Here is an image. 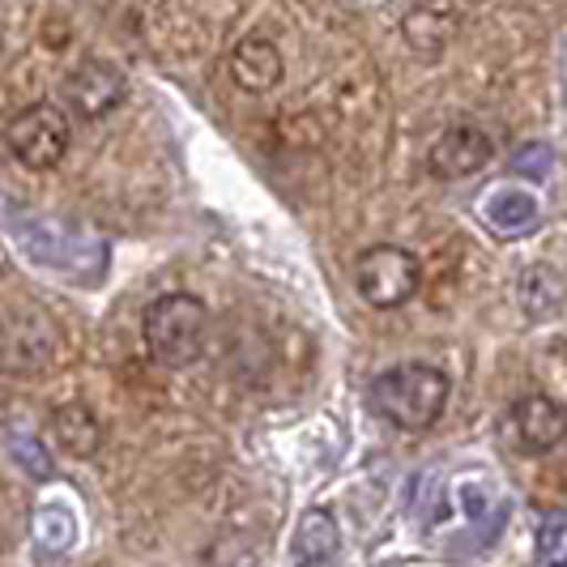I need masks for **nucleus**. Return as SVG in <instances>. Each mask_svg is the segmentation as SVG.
<instances>
[{"label":"nucleus","instance_id":"1a4fd4ad","mask_svg":"<svg viewBox=\"0 0 567 567\" xmlns=\"http://www.w3.org/2000/svg\"><path fill=\"white\" fill-rule=\"evenodd\" d=\"M48 431H52V444H56L60 453L78 456V461H90V456L103 449V423H99V414L90 405H78V401L56 405L52 419H48Z\"/></svg>","mask_w":567,"mask_h":567},{"label":"nucleus","instance_id":"6e6552de","mask_svg":"<svg viewBox=\"0 0 567 567\" xmlns=\"http://www.w3.org/2000/svg\"><path fill=\"white\" fill-rule=\"evenodd\" d=\"M227 73L244 94H269L274 85L282 82L286 64H282V52L274 48V39H265V34H244V39L230 48Z\"/></svg>","mask_w":567,"mask_h":567},{"label":"nucleus","instance_id":"9d476101","mask_svg":"<svg viewBox=\"0 0 567 567\" xmlns=\"http://www.w3.org/2000/svg\"><path fill=\"white\" fill-rule=\"evenodd\" d=\"M338 542L341 534L333 512L324 508L303 512V520L295 529V567H329L333 555H338Z\"/></svg>","mask_w":567,"mask_h":567},{"label":"nucleus","instance_id":"7ed1b4c3","mask_svg":"<svg viewBox=\"0 0 567 567\" xmlns=\"http://www.w3.org/2000/svg\"><path fill=\"white\" fill-rule=\"evenodd\" d=\"M354 286L368 308H405L423 286V260L401 244H375L354 260Z\"/></svg>","mask_w":567,"mask_h":567},{"label":"nucleus","instance_id":"9b49d317","mask_svg":"<svg viewBox=\"0 0 567 567\" xmlns=\"http://www.w3.org/2000/svg\"><path fill=\"white\" fill-rule=\"evenodd\" d=\"M483 223L499 235H516L538 223V197L525 188H491L483 197Z\"/></svg>","mask_w":567,"mask_h":567},{"label":"nucleus","instance_id":"f257e3e1","mask_svg":"<svg viewBox=\"0 0 567 567\" xmlns=\"http://www.w3.org/2000/svg\"><path fill=\"white\" fill-rule=\"evenodd\" d=\"M449 375L431 363H398L371 380V410L398 431H426L449 405Z\"/></svg>","mask_w":567,"mask_h":567},{"label":"nucleus","instance_id":"4468645a","mask_svg":"<svg viewBox=\"0 0 567 567\" xmlns=\"http://www.w3.org/2000/svg\"><path fill=\"white\" fill-rule=\"evenodd\" d=\"M555 163V154H550V145H520L516 154H512V171L516 175H529V179H542L546 171Z\"/></svg>","mask_w":567,"mask_h":567},{"label":"nucleus","instance_id":"0eeeda50","mask_svg":"<svg viewBox=\"0 0 567 567\" xmlns=\"http://www.w3.org/2000/svg\"><path fill=\"white\" fill-rule=\"evenodd\" d=\"M512 435L525 453H550L555 444H564L567 410L546 393H529L512 405Z\"/></svg>","mask_w":567,"mask_h":567},{"label":"nucleus","instance_id":"39448f33","mask_svg":"<svg viewBox=\"0 0 567 567\" xmlns=\"http://www.w3.org/2000/svg\"><path fill=\"white\" fill-rule=\"evenodd\" d=\"M124 94H128V82H124V73L115 64H107V60H82L69 73V82H64V99H69V107L82 115V120L112 115L124 103Z\"/></svg>","mask_w":567,"mask_h":567},{"label":"nucleus","instance_id":"f03ea898","mask_svg":"<svg viewBox=\"0 0 567 567\" xmlns=\"http://www.w3.org/2000/svg\"><path fill=\"white\" fill-rule=\"evenodd\" d=\"M142 338L163 368H193L209 341V308L197 295H158L142 316Z\"/></svg>","mask_w":567,"mask_h":567},{"label":"nucleus","instance_id":"2eb2a0df","mask_svg":"<svg viewBox=\"0 0 567 567\" xmlns=\"http://www.w3.org/2000/svg\"><path fill=\"white\" fill-rule=\"evenodd\" d=\"M0 48H4V34H0Z\"/></svg>","mask_w":567,"mask_h":567},{"label":"nucleus","instance_id":"20e7f679","mask_svg":"<svg viewBox=\"0 0 567 567\" xmlns=\"http://www.w3.org/2000/svg\"><path fill=\"white\" fill-rule=\"evenodd\" d=\"M4 145L27 171H56L73 145V124L56 103H30L9 120Z\"/></svg>","mask_w":567,"mask_h":567},{"label":"nucleus","instance_id":"f8f14e48","mask_svg":"<svg viewBox=\"0 0 567 567\" xmlns=\"http://www.w3.org/2000/svg\"><path fill=\"white\" fill-rule=\"evenodd\" d=\"M456 22H461L456 9H414L405 13V43L419 56H440V48L453 39Z\"/></svg>","mask_w":567,"mask_h":567},{"label":"nucleus","instance_id":"ddd939ff","mask_svg":"<svg viewBox=\"0 0 567 567\" xmlns=\"http://www.w3.org/2000/svg\"><path fill=\"white\" fill-rule=\"evenodd\" d=\"M34 538L43 542V546H52V550H69L73 538H78V525H73V516L64 508H39V516H34Z\"/></svg>","mask_w":567,"mask_h":567},{"label":"nucleus","instance_id":"423d86ee","mask_svg":"<svg viewBox=\"0 0 567 567\" xmlns=\"http://www.w3.org/2000/svg\"><path fill=\"white\" fill-rule=\"evenodd\" d=\"M495 158V145L486 137L483 128H474V124H453V128H444L435 145H431V154H426V163H431V175H440V179H465V175H478Z\"/></svg>","mask_w":567,"mask_h":567}]
</instances>
